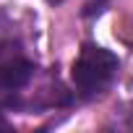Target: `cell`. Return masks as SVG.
Returning a JSON list of instances; mask_svg holds the SVG:
<instances>
[{
  "instance_id": "obj_4",
  "label": "cell",
  "mask_w": 133,
  "mask_h": 133,
  "mask_svg": "<svg viewBox=\"0 0 133 133\" xmlns=\"http://www.w3.org/2000/svg\"><path fill=\"white\" fill-rule=\"evenodd\" d=\"M47 3H52V5H57V3H63V0H47Z\"/></svg>"
},
{
  "instance_id": "obj_3",
  "label": "cell",
  "mask_w": 133,
  "mask_h": 133,
  "mask_svg": "<svg viewBox=\"0 0 133 133\" xmlns=\"http://www.w3.org/2000/svg\"><path fill=\"white\" fill-rule=\"evenodd\" d=\"M128 110H130V112H125V104H123L120 110H115V115H112V117H115V120H112L115 128H128V130H133V102L128 104Z\"/></svg>"
},
{
  "instance_id": "obj_1",
  "label": "cell",
  "mask_w": 133,
  "mask_h": 133,
  "mask_svg": "<svg viewBox=\"0 0 133 133\" xmlns=\"http://www.w3.org/2000/svg\"><path fill=\"white\" fill-rule=\"evenodd\" d=\"M117 55L99 47V44H84L73 68H71V78L76 91L84 99H91L97 94H102L117 76Z\"/></svg>"
},
{
  "instance_id": "obj_2",
  "label": "cell",
  "mask_w": 133,
  "mask_h": 133,
  "mask_svg": "<svg viewBox=\"0 0 133 133\" xmlns=\"http://www.w3.org/2000/svg\"><path fill=\"white\" fill-rule=\"evenodd\" d=\"M34 76V63L16 44L0 47V110H11L18 104L21 89L29 86Z\"/></svg>"
}]
</instances>
